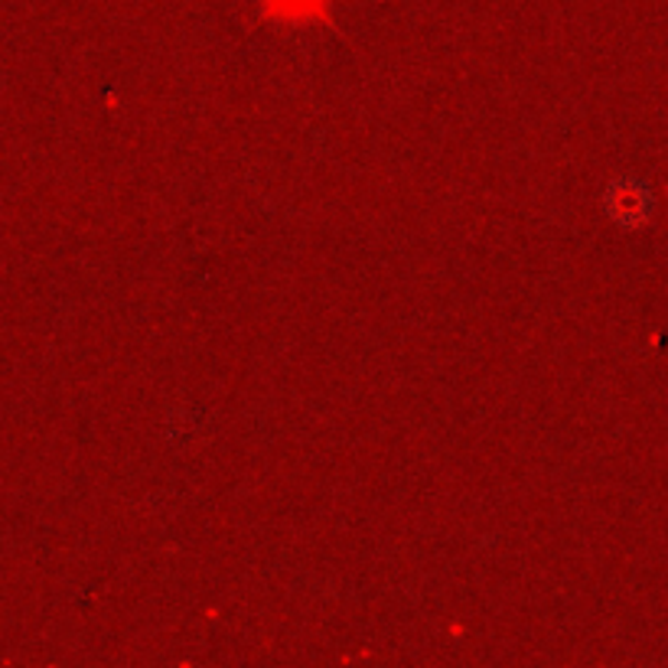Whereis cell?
<instances>
[{
	"mask_svg": "<svg viewBox=\"0 0 668 668\" xmlns=\"http://www.w3.org/2000/svg\"><path fill=\"white\" fill-rule=\"evenodd\" d=\"M656 200L646 180L639 176H616L603 190V213L619 228H643L653 219Z\"/></svg>",
	"mask_w": 668,
	"mask_h": 668,
	"instance_id": "cell-1",
	"label": "cell"
}]
</instances>
